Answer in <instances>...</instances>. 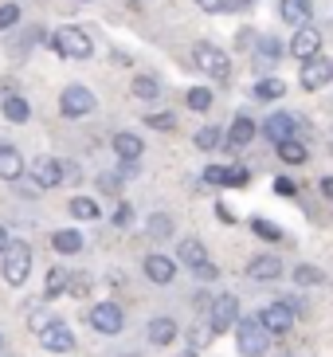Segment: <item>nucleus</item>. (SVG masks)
<instances>
[{
	"label": "nucleus",
	"mask_w": 333,
	"mask_h": 357,
	"mask_svg": "<svg viewBox=\"0 0 333 357\" xmlns=\"http://www.w3.org/2000/svg\"><path fill=\"white\" fill-rule=\"evenodd\" d=\"M235 346H240L243 357H263L267 349H271V330L259 322V318L251 314V318H235Z\"/></svg>",
	"instance_id": "nucleus-1"
},
{
	"label": "nucleus",
	"mask_w": 333,
	"mask_h": 357,
	"mask_svg": "<svg viewBox=\"0 0 333 357\" xmlns=\"http://www.w3.org/2000/svg\"><path fill=\"white\" fill-rule=\"evenodd\" d=\"M192 63H196L204 75H212L216 83H228L231 79V59L219 52L216 43H196V47H192Z\"/></svg>",
	"instance_id": "nucleus-2"
},
{
	"label": "nucleus",
	"mask_w": 333,
	"mask_h": 357,
	"mask_svg": "<svg viewBox=\"0 0 333 357\" xmlns=\"http://www.w3.org/2000/svg\"><path fill=\"white\" fill-rule=\"evenodd\" d=\"M52 47L59 55H67V59H91L94 55V43L83 28H59V32L52 36Z\"/></svg>",
	"instance_id": "nucleus-3"
},
{
	"label": "nucleus",
	"mask_w": 333,
	"mask_h": 357,
	"mask_svg": "<svg viewBox=\"0 0 333 357\" xmlns=\"http://www.w3.org/2000/svg\"><path fill=\"white\" fill-rule=\"evenodd\" d=\"M28 275H31V248L28 243H8L4 248V279L12 287H20Z\"/></svg>",
	"instance_id": "nucleus-4"
},
{
	"label": "nucleus",
	"mask_w": 333,
	"mask_h": 357,
	"mask_svg": "<svg viewBox=\"0 0 333 357\" xmlns=\"http://www.w3.org/2000/svg\"><path fill=\"white\" fill-rule=\"evenodd\" d=\"M235 318H240V298H235V294H219V298H212V303H208V326H212V334L231 330V326H235Z\"/></svg>",
	"instance_id": "nucleus-5"
},
{
	"label": "nucleus",
	"mask_w": 333,
	"mask_h": 357,
	"mask_svg": "<svg viewBox=\"0 0 333 357\" xmlns=\"http://www.w3.org/2000/svg\"><path fill=\"white\" fill-rule=\"evenodd\" d=\"M59 110H63V118H86V114L94 110V95L86 91L83 83L63 86V95H59Z\"/></svg>",
	"instance_id": "nucleus-6"
},
{
	"label": "nucleus",
	"mask_w": 333,
	"mask_h": 357,
	"mask_svg": "<svg viewBox=\"0 0 333 357\" xmlns=\"http://www.w3.org/2000/svg\"><path fill=\"white\" fill-rule=\"evenodd\" d=\"M298 83H302L306 91H318V86H330V83H333V59H325V55H310V59H302V71H298Z\"/></svg>",
	"instance_id": "nucleus-7"
},
{
	"label": "nucleus",
	"mask_w": 333,
	"mask_h": 357,
	"mask_svg": "<svg viewBox=\"0 0 333 357\" xmlns=\"http://www.w3.org/2000/svg\"><path fill=\"white\" fill-rule=\"evenodd\" d=\"M91 326L98 330V334H122V326H125V314H122V306L118 303H94L91 306Z\"/></svg>",
	"instance_id": "nucleus-8"
},
{
	"label": "nucleus",
	"mask_w": 333,
	"mask_h": 357,
	"mask_svg": "<svg viewBox=\"0 0 333 357\" xmlns=\"http://www.w3.org/2000/svg\"><path fill=\"white\" fill-rule=\"evenodd\" d=\"M40 346L52 349V354H71V349H75L71 326H67V322H47V326L40 330Z\"/></svg>",
	"instance_id": "nucleus-9"
},
{
	"label": "nucleus",
	"mask_w": 333,
	"mask_h": 357,
	"mask_svg": "<svg viewBox=\"0 0 333 357\" xmlns=\"http://www.w3.org/2000/svg\"><path fill=\"white\" fill-rule=\"evenodd\" d=\"M31 181H36V189H55V185H63V161L55 158H36L31 161Z\"/></svg>",
	"instance_id": "nucleus-10"
},
{
	"label": "nucleus",
	"mask_w": 333,
	"mask_h": 357,
	"mask_svg": "<svg viewBox=\"0 0 333 357\" xmlns=\"http://www.w3.org/2000/svg\"><path fill=\"white\" fill-rule=\"evenodd\" d=\"M322 52V32L318 28H310V24H298V32H294L291 40V55L294 59H310V55Z\"/></svg>",
	"instance_id": "nucleus-11"
},
{
	"label": "nucleus",
	"mask_w": 333,
	"mask_h": 357,
	"mask_svg": "<svg viewBox=\"0 0 333 357\" xmlns=\"http://www.w3.org/2000/svg\"><path fill=\"white\" fill-rule=\"evenodd\" d=\"M259 322L267 326V330H271V334H286V330H291L294 326V310L286 303H271V306H263V314H259Z\"/></svg>",
	"instance_id": "nucleus-12"
},
{
	"label": "nucleus",
	"mask_w": 333,
	"mask_h": 357,
	"mask_svg": "<svg viewBox=\"0 0 333 357\" xmlns=\"http://www.w3.org/2000/svg\"><path fill=\"white\" fill-rule=\"evenodd\" d=\"M294 130H298V114H286V110H279V114L267 118V126H263V134L271 137L274 146L279 142H286V137H294Z\"/></svg>",
	"instance_id": "nucleus-13"
},
{
	"label": "nucleus",
	"mask_w": 333,
	"mask_h": 357,
	"mask_svg": "<svg viewBox=\"0 0 333 357\" xmlns=\"http://www.w3.org/2000/svg\"><path fill=\"white\" fill-rule=\"evenodd\" d=\"M146 275H149V283L169 287L177 279V263L169 259V255H146Z\"/></svg>",
	"instance_id": "nucleus-14"
},
{
	"label": "nucleus",
	"mask_w": 333,
	"mask_h": 357,
	"mask_svg": "<svg viewBox=\"0 0 333 357\" xmlns=\"http://www.w3.org/2000/svg\"><path fill=\"white\" fill-rule=\"evenodd\" d=\"M247 275L259 279V283H271V279H282V259L279 255H255L247 263Z\"/></svg>",
	"instance_id": "nucleus-15"
},
{
	"label": "nucleus",
	"mask_w": 333,
	"mask_h": 357,
	"mask_svg": "<svg viewBox=\"0 0 333 357\" xmlns=\"http://www.w3.org/2000/svg\"><path fill=\"white\" fill-rule=\"evenodd\" d=\"M310 12H313V4L310 0H282L279 4V16H282V24H310Z\"/></svg>",
	"instance_id": "nucleus-16"
},
{
	"label": "nucleus",
	"mask_w": 333,
	"mask_h": 357,
	"mask_svg": "<svg viewBox=\"0 0 333 357\" xmlns=\"http://www.w3.org/2000/svg\"><path fill=\"white\" fill-rule=\"evenodd\" d=\"M24 173V158H20V149H12L0 142V181H20Z\"/></svg>",
	"instance_id": "nucleus-17"
},
{
	"label": "nucleus",
	"mask_w": 333,
	"mask_h": 357,
	"mask_svg": "<svg viewBox=\"0 0 333 357\" xmlns=\"http://www.w3.org/2000/svg\"><path fill=\"white\" fill-rule=\"evenodd\" d=\"M180 330H177V322H173V318H153V322L146 326V337L149 342H153V346H169V342H173V337H177Z\"/></svg>",
	"instance_id": "nucleus-18"
},
{
	"label": "nucleus",
	"mask_w": 333,
	"mask_h": 357,
	"mask_svg": "<svg viewBox=\"0 0 333 357\" xmlns=\"http://www.w3.org/2000/svg\"><path fill=\"white\" fill-rule=\"evenodd\" d=\"M251 142H255V122H251L247 114H240L235 122H231V130H228V146L243 149V146H251Z\"/></svg>",
	"instance_id": "nucleus-19"
},
{
	"label": "nucleus",
	"mask_w": 333,
	"mask_h": 357,
	"mask_svg": "<svg viewBox=\"0 0 333 357\" xmlns=\"http://www.w3.org/2000/svg\"><path fill=\"white\" fill-rule=\"evenodd\" d=\"M83 231H75V228H63V231H55L52 236V248L59 255H75V252H83Z\"/></svg>",
	"instance_id": "nucleus-20"
},
{
	"label": "nucleus",
	"mask_w": 333,
	"mask_h": 357,
	"mask_svg": "<svg viewBox=\"0 0 333 357\" xmlns=\"http://www.w3.org/2000/svg\"><path fill=\"white\" fill-rule=\"evenodd\" d=\"M141 149H146V146H141V137H137V134H125V130H122V134H114V153L122 161H137V158H141Z\"/></svg>",
	"instance_id": "nucleus-21"
},
{
	"label": "nucleus",
	"mask_w": 333,
	"mask_h": 357,
	"mask_svg": "<svg viewBox=\"0 0 333 357\" xmlns=\"http://www.w3.org/2000/svg\"><path fill=\"white\" fill-rule=\"evenodd\" d=\"M274 149H279V158L286 161V165H302V161L310 158V149H306L298 137H286V142H279Z\"/></svg>",
	"instance_id": "nucleus-22"
},
{
	"label": "nucleus",
	"mask_w": 333,
	"mask_h": 357,
	"mask_svg": "<svg viewBox=\"0 0 333 357\" xmlns=\"http://www.w3.org/2000/svg\"><path fill=\"white\" fill-rule=\"evenodd\" d=\"M67 212H71L75 220H98L102 212H98V204H94L91 197H75L71 204H67Z\"/></svg>",
	"instance_id": "nucleus-23"
},
{
	"label": "nucleus",
	"mask_w": 333,
	"mask_h": 357,
	"mask_svg": "<svg viewBox=\"0 0 333 357\" xmlns=\"http://www.w3.org/2000/svg\"><path fill=\"white\" fill-rule=\"evenodd\" d=\"M286 95V83L282 79H259L255 83V98H263V102H274V98Z\"/></svg>",
	"instance_id": "nucleus-24"
},
{
	"label": "nucleus",
	"mask_w": 333,
	"mask_h": 357,
	"mask_svg": "<svg viewBox=\"0 0 333 357\" xmlns=\"http://www.w3.org/2000/svg\"><path fill=\"white\" fill-rule=\"evenodd\" d=\"M177 255H180V263H188V267H200V263L208 259V252H204V243L200 240H185Z\"/></svg>",
	"instance_id": "nucleus-25"
},
{
	"label": "nucleus",
	"mask_w": 333,
	"mask_h": 357,
	"mask_svg": "<svg viewBox=\"0 0 333 357\" xmlns=\"http://www.w3.org/2000/svg\"><path fill=\"white\" fill-rule=\"evenodd\" d=\"M28 114H31V106L24 102L20 95H8V98H4V118H8V122H28Z\"/></svg>",
	"instance_id": "nucleus-26"
},
{
	"label": "nucleus",
	"mask_w": 333,
	"mask_h": 357,
	"mask_svg": "<svg viewBox=\"0 0 333 357\" xmlns=\"http://www.w3.org/2000/svg\"><path fill=\"white\" fill-rule=\"evenodd\" d=\"M67 279H71V271H63V267H52V271H47V283H43V294H47V298L63 294V291H67Z\"/></svg>",
	"instance_id": "nucleus-27"
},
{
	"label": "nucleus",
	"mask_w": 333,
	"mask_h": 357,
	"mask_svg": "<svg viewBox=\"0 0 333 357\" xmlns=\"http://www.w3.org/2000/svg\"><path fill=\"white\" fill-rule=\"evenodd\" d=\"M134 95L146 98V102H153V98L161 95V83H157L153 75H137V79H134Z\"/></svg>",
	"instance_id": "nucleus-28"
},
{
	"label": "nucleus",
	"mask_w": 333,
	"mask_h": 357,
	"mask_svg": "<svg viewBox=\"0 0 333 357\" xmlns=\"http://www.w3.org/2000/svg\"><path fill=\"white\" fill-rule=\"evenodd\" d=\"M322 279H325V275L318 271V267H310V263H302V267H294V283H298V287H318Z\"/></svg>",
	"instance_id": "nucleus-29"
},
{
	"label": "nucleus",
	"mask_w": 333,
	"mask_h": 357,
	"mask_svg": "<svg viewBox=\"0 0 333 357\" xmlns=\"http://www.w3.org/2000/svg\"><path fill=\"white\" fill-rule=\"evenodd\" d=\"M219 142H224V130H219V126H204L196 134V149H216Z\"/></svg>",
	"instance_id": "nucleus-30"
},
{
	"label": "nucleus",
	"mask_w": 333,
	"mask_h": 357,
	"mask_svg": "<svg viewBox=\"0 0 333 357\" xmlns=\"http://www.w3.org/2000/svg\"><path fill=\"white\" fill-rule=\"evenodd\" d=\"M185 102L192 106V110H208V106H212V91H208V86H192V91L185 95Z\"/></svg>",
	"instance_id": "nucleus-31"
},
{
	"label": "nucleus",
	"mask_w": 333,
	"mask_h": 357,
	"mask_svg": "<svg viewBox=\"0 0 333 357\" xmlns=\"http://www.w3.org/2000/svg\"><path fill=\"white\" fill-rule=\"evenodd\" d=\"M251 231H255V236H263V240H274V243L282 240V228H274L271 220H251Z\"/></svg>",
	"instance_id": "nucleus-32"
},
{
	"label": "nucleus",
	"mask_w": 333,
	"mask_h": 357,
	"mask_svg": "<svg viewBox=\"0 0 333 357\" xmlns=\"http://www.w3.org/2000/svg\"><path fill=\"white\" fill-rule=\"evenodd\" d=\"M16 24H20V8L16 4H0V32H8Z\"/></svg>",
	"instance_id": "nucleus-33"
},
{
	"label": "nucleus",
	"mask_w": 333,
	"mask_h": 357,
	"mask_svg": "<svg viewBox=\"0 0 333 357\" xmlns=\"http://www.w3.org/2000/svg\"><path fill=\"white\" fill-rule=\"evenodd\" d=\"M251 181V169L247 165H228V185L231 189H240V185H247Z\"/></svg>",
	"instance_id": "nucleus-34"
},
{
	"label": "nucleus",
	"mask_w": 333,
	"mask_h": 357,
	"mask_svg": "<svg viewBox=\"0 0 333 357\" xmlns=\"http://www.w3.org/2000/svg\"><path fill=\"white\" fill-rule=\"evenodd\" d=\"M192 275H196L200 283H212V279H219V267H216L212 259H204L200 267H192Z\"/></svg>",
	"instance_id": "nucleus-35"
},
{
	"label": "nucleus",
	"mask_w": 333,
	"mask_h": 357,
	"mask_svg": "<svg viewBox=\"0 0 333 357\" xmlns=\"http://www.w3.org/2000/svg\"><path fill=\"white\" fill-rule=\"evenodd\" d=\"M259 52H263V59H279V55H282V43L274 40V36H263V40H259Z\"/></svg>",
	"instance_id": "nucleus-36"
},
{
	"label": "nucleus",
	"mask_w": 333,
	"mask_h": 357,
	"mask_svg": "<svg viewBox=\"0 0 333 357\" xmlns=\"http://www.w3.org/2000/svg\"><path fill=\"white\" fill-rule=\"evenodd\" d=\"M149 231H153V236H169V231H173V220H169L165 212H157V216H149Z\"/></svg>",
	"instance_id": "nucleus-37"
},
{
	"label": "nucleus",
	"mask_w": 333,
	"mask_h": 357,
	"mask_svg": "<svg viewBox=\"0 0 333 357\" xmlns=\"http://www.w3.org/2000/svg\"><path fill=\"white\" fill-rule=\"evenodd\" d=\"M146 122H149L153 130H177V118H173V114H165V110H161V114H149Z\"/></svg>",
	"instance_id": "nucleus-38"
},
{
	"label": "nucleus",
	"mask_w": 333,
	"mask_h": 357,
	"mask_svg": "<svg viewBox=\"0 0 333 357\" xmlns=\"http://www.w3.org/2000/svg\"><path fill=\"white\" fill-rule=\"evenodd\" d=\"M204 181L208 185H228V165H208L204 169Z\"/></svg>",
	"instance_id": "nucleus-39"
},
{
	"label": "nucleus",
	"mask_w": 333,
	"mask_h": 357,
	"mask_svg": "<svg viewBox=\"0 0 333 357\" xmlns=\"http://www.w3.org/2000/svg\"><path fill=\"white\" fill-rule=\"evenodd\" d=\"M114 224H118V228H130V224H134V208H130V204H118V208H114Z\"/></svg>",
	"instance_id": "nucleus-40"
},
{
	"label": "nucleus",
	"mask_w": 333,
	"mask_h": 357,
	"mask_svg": "<svg viewBox=\"0 0 333 357\" xmlns=\"http://www.w3.org/2000/svg\"><path fill=\"white\" fill-rule=\"evenodd\" d=\"M212 326H200V330H192V334H188V342H192V349H200V346H208L212 342Z\"/></svg>",
	"instance_id": "nucleus-41"
},
{
	"label": "nucleus",
	"mask_w": 333,
	"mask_h": 357,
	"mask_svg": "<svg viewBox=\"0 0 333 357\" xmlns=\"http://www.w3.org/2000/svg\"><path fill=\"white\" fill-rule=\"evenodd\" d=\"M274 192H279V197H294V192H298V185H294L291 177H274Z\"/></svg>",
	"instance_id": "nucleus-42"
},
{
	"label": "nucleus",
	"mask_w": 333,
	"mask_h": 357,
	"mask_svg": "<svg viewBox=\"0 0 333 357\" xmlns=\"http://www.w3.org/2000/svg\"><path fill=\"white\" fill-rule=\"evenodd\" d=\"M118 181H122V177H114V173H102V177H98V189H102V192H114Z\"/></svg>",
	"instance_id": "nucleus-43"
},
{
	"label": "nucleus",
	"mask_w": 333,
	"mask_h": 357,
	"mask_svg": "<svg viewBox=\"0 0 333 357\" xmlns=\"http://www.w3.org/2000/svg\"><path fill=\"white\" fill-rule=\"evenodd\" d=\"M251 0H219V12H243Z\"/></svg>",
	"instance_id": "nucleus-44"
},
{
	"label": "nucleus",
	"mask_w": 333,
	"mask_h": 357,
	"mask_svg": "<svg viewBox=\"0 0 333 357\" xmlns=\"http://www.w3.org/2000/svg\"><path fill=\"white\" fill-rule=\"evenodd\" d=\"M216 216H219L224 224H235V212H231L228 204H216Z\"/></svg>",
	"instance_id": "nucleus-45"
},
{
	"label": "nucleus",
	"mask_w": 333,
	"mask_h": 357,
	"mask_svg": "<svg viewBox=\"0 0 333 357\" xmlns=\"http://www.w3.org/2000/svg\"><path fill=\"white\" fill-rule=\"evenodd\" d=\"M322 197L333 200V177H322Z\"/></svg>",
	"instance_id": "nucleus-46"
},
{
	"label": "nucleus",
	"mask_w": 333,
	"mask_h": 357,
	"mask_svg": "<svg viewBox=\"0 0 333 357\" xmlns=\"http://www.w3.org/2000/svg\"><path fill=\"white\" fill-rule=\"evenodd\" d=\"M196 4H200L204 12H219V0H196Z\"/></svg>",
	"instance_id": "nucleus-47"
},
{
	"label": "nucleus",
	"mask_w": 333,
	"mask_h": 357,
	"mask_svg": "<svg viewBox=\"0 0 333 357\" xmlns=\"http://www.w3.org/2000/svg\"><path fill=\"white\" fill-rule=\"evenodd\" d=\"M8 243H12V240H8V231H4V224H0V252H4Z\"/></svg>",
	"instance_id": "nucleus-48"
},
{
	"label": "nucleus",
	"mask_w": 333,
	"mask_h": 357,
	"mask_svg": "<svg viewBox=\"0 0 333 357\" xmlns=\"http://www.w3.org/2000/svg\"><path fill=\"white\" fill-rule=\"evenodd\" d=\"M177 357H196V349H185V354H177Z\"/></svg>",
	"instance_id": "nucleus-49"
}]
</instances>
